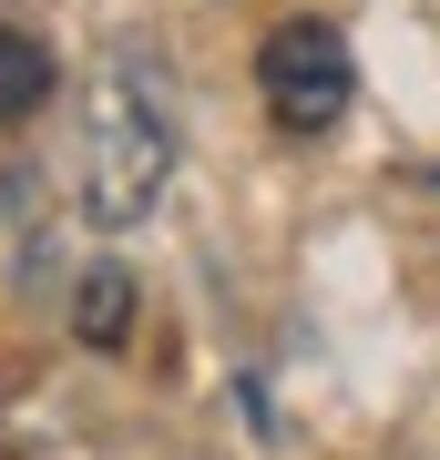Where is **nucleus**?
I'll return each instance as SVG.
<instances>
[{
  "instance_id": "1",
  "label": "nucleus",
  "mask_w": 440,
  "mask_h": 460,
  "mask_svg": "<svg viewBox=\"0 0 440 460\" xmlns=\"http://www.w3.org/2000/svg\"><path fill=\"white\" fill-rule=\"evenodd\" d=\"M164 174H175V123H164V102L133 83L123 62H103L93 93H82V215H93L103 235H133L164 205Z\"/></svg>"
},
{
  "instance_id": "2",
  "label": "nucleus",
  "mask_w": 440,
  "mask_h": 460,
  "mask_svg": "<svg viewBox=\"0 0 440 460\" xmlns=\"http://www.w3.org/2000/svg\"><path fill=\"white\" fill-rule=\"evenodd\" d=\"M256 93L277 113V133H328L359 93V62H348V41L328 21H277L256 41Z\"/></svg>"
},
{
  "instance_id": "3",
  "label": "nucleus",
  "mask_w": 440,
  "mask_h": 460,
  "mask_svg": "<svg viewBox=\"0 0 440 460\" xmlns=\"http://www.w3.org/2000/svg\"><path fill=\"white\" fill-rule=\"evenodd\" d=\"M51 83H62L51 51H41L31 31H0V123H31L41 102H51Z\"/></svg>"
},
{
  "instance_id": "4",
  "label": "nucleus",
  "mask_w": 440,
  "mask_h": 460,
  "mask_svg": "<svg viewBox=\"0 0 440 460\" xmlns=\"http://www.w3.org/2000/svg\"><path fill=\"white\" fill-rule=\"evenodd\" d=\"M72 328H82V348H123L133 338V277H123V266H93V277H82Z\"/></svg>"
}]
</instances>
